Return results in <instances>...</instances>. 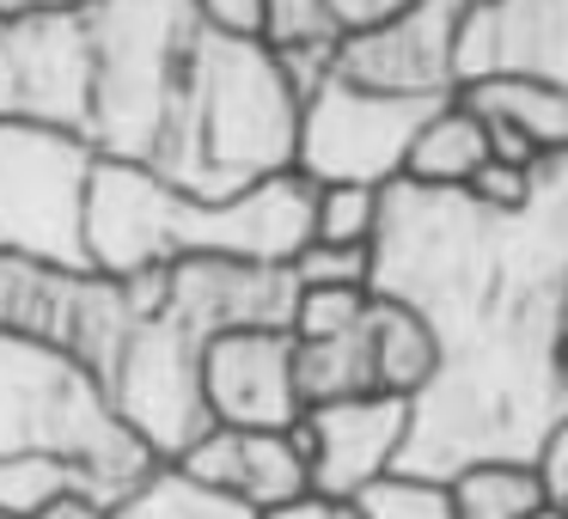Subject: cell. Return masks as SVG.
Masks as SVG:
<instances>
[{
  "instance_id": "1",
  "label": "cell",
  "mask_w": 568,
  "mask_h": 519,
  "mask_svg": "<svg viewBox=\"0 0 568 519\" xmlns=\"http://www.w3.org/2000/svg\"><path fill=\"white\" fill-rule=\"evenodd\" d=\"M373 294L416 306L440 336V373L409 404L397 470L446 482L477 458H531L568 416L556 385V348L568 343V153L538 165L526 214H489L465 190L392 184Z\"/></svg>"
},
{
  "instance_id": "2",
  "label": "cell",
  "mask_w": 568,
  "mask_h": 519,
  "mask_svg": "<svg viewBox=\"0 0 568 519\" xmlns=\"http://www.w3.org/2000/svg\"><path fill=\"white\" fill-rule=\"evenodd\" d=\"M312 238V184L282 172L245 196H190L165 177L123 160H99L87 196V263L99 275L172 269L184 257H245V263H294Z\"/></svg>"
},
{
  "instance_id": "3",
  "label": "cell",
  "mask_w": 568,
  "mask_h": 519,
  "mask_svg": "<svg viewBox=\"0 0 568 519\" xmlns=\"http://www.w3.org/2000/svg\"><path fill=\"white\" fill-rule=\"evenodd\" d=\"M300 147V92L287 86L275 50L239 43L202 26L172 135H165L153 177L190 196H245L270 177L294 172Z\"/></svg>"
},
{
  "instance_id": "4",
  "label": "cell",
  "mask_w": 568,
  "mask_h": 519,
  "mask_svg": "<svg viewBox=\"0 0 568 519\" xmlns=\"http://www.w3.org/2000/svg\"><path fill=\"white\" fill-rule=\"evenodd\" d=\"M92 129L99 160L153 172L202 43L196 0H87Z\"/></svg>"
},
{
  "instance_id": "5",
  "label": "cell",
  "mask_w": 568,
  "mask_h": 519,
  "mask_svg": "<svg viewBox=\"0 0 568 519\" xmlns=\"http://www.w3.org/2000/svg\"><path fill=\"white\" fill-rule=\"evenodd\" d=\"M0 452L68 458L104 501H123L153 470L148 446L111 416L104 385L80 360L13 330H0Z\"/></svg>"
},
{
  "instance_id": "6",
  "label": "cell",
  "mask_w": 568,
  "mask_h": 519,
  "mask_svg": "<svg viewBox=\"0 0 568 519\" xmlns=\"http://www.w3.org/2000/svg\"><path fill=\"white\" fill-rule=\"evenodd\" d=\"M92 172H99V147L87 135L0 123V251L80 269Z\"/></svg>"
},
{
  "instance_id": "7",
  "label": "cell",
  "mask_w": 568,
  "mask_h": 519,
  "mask_svg": "<svg viewBox=\"0 0 568 519\" xmlns=\"http://www.w3.org/2000/svg\"><path fill=\"white\" fill-rule=\"evenodd\" d=\"M111 416L148 446L153 465H178L202 434L214 428L202 397V336H190L178 318H141L123 336L116 360L99 373Z\"/></svg>"
},
{
  "instance_id": "8",
  "label": "cell",
  "mask_w": 568,
  "mask_h": 519,
  "mask_svg": "<svg viewBox=\"0 0 568 519\" xmlns=\"http://www.w3.org/2000/svg\"><path fill=\"white\" fill-rule=\"evenodd\" d=\"M135 324L141 318L129 312V294L116 275H99L87 263L74 269V263H38L0 251V330L31 336L55 355L80 360L99 379Z\"/></svg>"
},
{
  "instance_id": "9",
  "label": "cell",
  "mask_w": 568,
  "mask_h": 519,
  "mask_svg": "<svg viewBox=\"0 0 568 519\" xmlns=\"http://www.w3.org/2000/svg\"><path fill=\"white\" fill-rule=\"evenodd\" d=\"M446 99H385V92L348 86L331 74L306 104H300V147L294 172L306 184H397L409 160L416 129L434 116Z\"/></svg>"
},
{
  "instance_id": "10",
  "label": "cell",
  "mask_w": 568,
  "mask_h": 519,
  "mask_svg": "<svg viewBox=\"0 0 568 519\" xmlns=\"http://www.w3.org/2000/svg\"><path fill=\"white\" fill-rule=\"evenodd\" d=\"M0 123L92 129V38L87 13L0 19Z\"/></svg>"
},
{
  "instance_id": "11",
  "label": "cell",
  "mask_w": 568,
  "mask_h": 519,
  "mask_svg": "<svg viewBox=\"0 0 568 519\" xmlns=\"http://www.w3.org/2000/svg\"><path fill=\"white\" fill-rule=\"evenodd\" d=\"M465 0H416L397 19L336 43V74L385 99H453Z\"/></svg>"
},
{
  "instance_id": "12",
  "label": "cell",
  "mask_w": 568,
  "mask_h": 519,
  "mask_svg": "<svg viewBox=\"0 0 568 519\" xmlns=\"http://www.w3.org/2000/svg\"><path fill=\"white\" fill-rule=\"evenodd\" d=\"M312 465V495L324 501H361L373 482L397 477L409 446V404L404 397H343V404L306 409L294 421Z\"/></svg>"
},
{
  "instance_id": "13",
  "label": "cell",
  "mask_w": 568,
  "mask_h": 519,
  "mask_svg": "<svg viewBox=\"0 0 568 519\" xmlns=\"http://www.w3.org/2000/svg\"><path fill=\"white\" fill-rule=\"evenodd\" d=\"M300 282L282 263L245 257H184L165 269V318H178L190 336L226 330H287Z\"/></svg>"
},
{
  "instance_id": "14",
  "label": "cell",
  "mask_w": 568,
  "mask_h": 519,
  "mask_svg": "<svg viewBox=\"0 0 568 519\" xmlns=\"http://www.w3.org/2000/svg\"><path fill=\"white\" fill-rule=\"evenodd\" d=\"M202 397L214 428H294L306 416L294 385V336L287 330H226L202 343Z\"/></svg>"
},
{
  "instance_id": "15",
  "label": "cell",
  "mask_w": 568,
  "mask_h": 519,
  "mask_svg": "<svg viewBox=\"0 0 568 519\" xmlns=\"http://www.w3.org/2000/svg\"><path fill=\"white\" fill-rule=\"evenodd\" d=\"M483 74H519L568 92V0H465L458 86Z\"/></svg>"
},
{
  "instance_id": "16",
  "label": "cell",
  "mask_w": 568,
  "mask_h": 519,
  "mask_svg": "<svg viewBox=\"0 0 568 519\" xmlns=\"http://www.w3.org/2000/svg\"><path fill=\"white\" fill-rule=\"evenodd\" d=\"M190 482L202 489H221L233 501H245L251 513H270V507H287L300 495H312V465L306 446H300L294 428H209L184 458H178Z\"/></svg>"
},
{
  "instance_id": "17",
  "label": "cell",
  "mask_w": 568,
  "mask_h": 519,
  "mask_svg": "<svg viewBox=\"0 0 568 519\" xmlns=\"http://www.w3.org/2000/svg\"><path fill=\"white\" fill-rule=\"evenodd\" d=\"M458 104L489 129V160L501 165H544L568 153V92L519 74H483L458 86Z\"/></svg>"
},
{
  "instance_id": "18",
  "label": "cell",
  "mask_w": 568,
  "mask_h": 519,
  "mask_svg": "<svg viewBox=\"0 0 568 519\" xmlns=\"http://www.w3.org/2000/svg\"><path fill=\"white\" fill-rule=\"evenodd\" d=\"M367 360H373V391L416 404L440 373V336L416 306L392 294H373L367 306Z\"/></svg>"
},
{
  "instance_id": "19",
  "label": "cell",
  "mask_w": 568,
  "mask_h": 519,
  "mask_svg": "<svg viewBox=\"0 0 568 519\" xmlns=\"http://www.w3.org/2000/svg\"><path fill=\"white\" fill-rule=\"evenodd\" d=\"M489 165V129L458 104V92L446 104H434V116L416 129L409 141V160L397 184H416V190H465L470 177Z\"/></svg>"
},
{
  "instance_id": "20",
  "label": "cell",
  "mask_w": 568,
  "mask_h": 519,
  "mask_svg": "<svg viewBox=\"0 0 568 519\" xmlns=\"http://www.w3.org/2000/svg\"><path fill=\"white\" fill-rule=\"evenodd\" d=\"M446 501L458 519H531L544 513V482L531 458H477L446 477Z\"/></svg>"
},
{
  "instance_id": "21",
  "label": "cell",
  "mask_w": 568,
  "mask_h": 519,
  "mask_svg": "<svg viewBox=\"0 0 568 519\" xmlns=\"http://www.w3.org/2000/svg\"><path fill=\"white\" fill-rule=\"evenodd\" d=\"M294 385H300V404L306 409L343 404V397H367L373 391L367 318L343 336H324V343H300L294 336Z\"/></svg>"
},
{
  "instance_id": "22",
  "label": "cell",
  "mask_w": 568,
  "mask_h": 519,
  "mask_svg": "<svg viewBox=\"0 0 568 519\" xmlns=\"http://www.w3.org/2000/svg\"><path fill=\"white\" fill-rule=\"evenodd\" d=\"M111 519H257V513H251L245 501H233V495L190 482L178 465H153L148 477L111 507Z\"/></svg>"
},
{
  "instance_id": "23",
  "label": "cell",
  "mask_w": 568,
  "mask_h": 519,
  "mask_svg": "<svg viewBox=\"0 0 568 519\" xmlns=\"http://www.w3.org/2000/svg\"><path fill=\"white\" fill-rule=\"evenodd\" d=\"M62 489H92L87 470L55 452H0V513L38 519Z\"/></svg>"
},
{
  "instance_id": "24",
  "label": "cell",
  "mask_w": 568,
  "mask_h": 519,
  "mask_svg": "<svg viewBox=\"0 0 568 519\" xmlns=\"http://www.w3.org/2000/svg\"><path fill=\"white\" fill-rule=\"evenodd\" d=\"M385 190H373V184H312V238H318V245H373V238H379V214H385Z\"/></svg>"
},
{
  "instance_id": "25",
  "label": "cell",
  "mask_w": 568,
  "mask_h": 519,
  "mask_svg": "<svg viewBox=\"0 0 568 519\" xmlns=\"http://www.w3.org/2000/svg\"><path fill=\"white\" fill-rule=\"evenodd\" d=\"M343 31L331 19V0H263V50H336Z\"/></svg>"
},
{
  "instance_id": "26",
  "label": "cell",
  "mask_w": 568,
  "mask_h": 519,
  "mask_svg": "<svg viewBox=\"0 0 568 519\" xmlns=\"http://www.w3.org/2000/svg\"><path fill=\"white\" fill-rule=\"evenodd\" d=\"M373 287H300L294 294V318H287V336L300 343H324V336H343L367 318Z\"/></svg>"
},
{
  "instance_id": "27",
  "label": "cell",
  "mask_w": 568,
  "mask_h": 519,
  "mask_svg": "<svg viewBox=\"0 0 568 519\" xmlns=\"http://www.w3.org/2000/svg\"><path fill=\"white\" fill-rule=\"evenodd\" d=\"M361 513L367 519H458L453 501H446V482L434 477H385L361 495Z\"/></svg>"
},
{
  "instance_id": "28",
  "label": "cell",
  "mask_w": 568,
  "mask_h": 519,
  "mask_svg": "<svg viewBox=\"0 0 568 519\" xmlns=\"http://www.w3.org/2000/svg\"><path fill=\"white\" fill-rule=\"evenodd\" d=\"M300 287H373V245H318L306 238L300 257L287 263Z\"/></svg>"
},
{
  "instance_id": "29",
  "label": "cell",
  "mask_w": 568,
  "mask_h": 519,
  "mask_svg": "<svg viewBox=\"0 0 568 519\" xmlns=\"http://www.w3.org/2000/svg\"><path fill=\"white\" fill-rule=\"evenodd\" d=\"M465 196L477 202V208H489V214H526L531 196H538V165H501V160H489L465 184Z\"/></svg>"
},
{
  "instance_id": "30",
  "label": "cell",
  "mask_w": 568,
  "mask_h": 519,
  "mask_svg": "<svg viewBox=\"0 0 568 519\" xmlns=\"http://www.w3.org/2000/svg\"><path fill=\"white\" fill-rule=\"evenodd\" d=\"M531 470H538V482H544V501H550L556 513H568V416L531 446Z\"/></svg>"
},
{
  "instance_id": "31",
  "label": "cell",
  "mask_w": 568,
  "mask_h": 519,
  "mask_svg": "<svg viewBox=\"0 0 568 519\" xmlns=\"http://www.w3.org/2000/svg\"><path fill=\"white\" fill-rule=\"evenodd\" d=\"M196 13L209 31L239 43H263V0H196Z\"/></svg>"
},
{
  "instance_id": "32",
  "label": "cell",
  "mask_w": 568,
  "mask_h": 519,
  "mask_svg": "<svg viewBox=\"0 0 568 519\" xmlns=\"http://www.w3.org/2000/svg\"><path fill=\"white\" fill-rule=\"evenodd\" d=\"M404 7H416V0H331V19L343 38H355V31H373L385 19H397Z\"/></svg>"
},
{
  "instance_id": "33",
  "label": "cell",
  "mask_w": 568,
  "mask_h": 519,
  "mask_svg": "<svg viewBox=\"0 0 568 519\" xmlns=\"http://www.w3.org/2000/svg\"><path fill=\"white\" fill-rule=\"evenodd\" d=\"M111 507H116V501H104L99 489H62L38 519H111Z\"/></svg>"
},
{
  "instance_id": "34",
  "label": "cell",
  "mask_w": 568,
  "mask_h": 519,
  "mask_svg": "<svg viewBox=\"0 0 568 519\" xmlns=\"http://www.w3.org/2000/svg\"><path fill=\"white\" fill-rule=\"evenodd\" d=\"M50 13H87V0H0V19H50Z\"/></svg>"
},
{
  "instance_id": "35",
  "label": "cell",
  "mask_w": 568,
  "mask_h": 519,
  "mask_svg": "<svg viewBox=\"0 0 568 519\" xmlns=\"http://www.w3.org/2000/svg\"><path fill=\"white\" fill-rule=\"evenodd\" d=\"M257 519H331V501H324V495H300V501L270 507V513H257Z\"/></svg>"
},
{
  "instance_id": "36",
  "label": "cell",
  "mask_w": 568,
  "mask_h": 519,
  "mask_svg": "<svg viewBox=\"0 0 568 519\" xmlns=\"http://www.w3.org/2000/svg\"><path fill=\"white\" fill-rule=\"evenodd\" d=\"M531 519H568V513H556V507H544V513H531Z\"/></svg>"
},
{
  "instance_id": "37",
  "label": "cell",
  "mask_w": 568,
  "mask_h": 519,
  "mask_svg": "<svg viewBox=\"0 0 568 519\" xmlns=\"http://www.w3.org/2000/svg\"><path fill=\"white\" fill-rule=\"evenodd\" d=\"M0 519H13V513H0Z\"/></svg>"
}]
</instances>
